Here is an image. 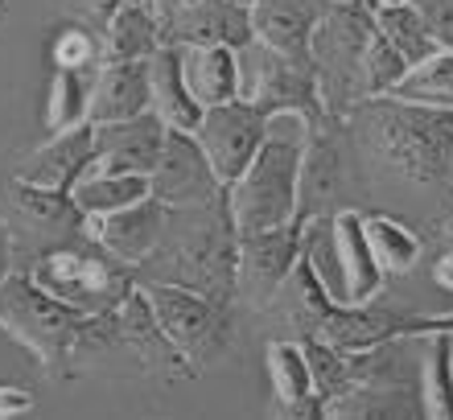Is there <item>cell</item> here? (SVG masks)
<instances>
[{"label":"cell","instance_id":"21","mask_svg":"<svg viewBox=\"0 0 453 420\" xmlns=\"http://www.w3.org/2000/svg\"><path fill=\"white\" fill-rule=\"evenodd\" d=\"M326 4L330 0H251V37L288 58L310 62V37Z\"/></svg>","mask_w":453,"mask_h":420},{"label":"cell","instance_id":"24","mask_svg":"<svg viewBox=\"0 0 453 420\" xmlns=\"http://www.w3.org/2000/svg\"><path fill=\"white\" fill-rule=\"evenodd\" d=\"M190 95L203 108L239 99V50L235 46H178Z\"/></svg>","mask_w":453,"mask_h":420},{"label":"cell","instance_id":"5","mask_svg":"<svg viewBox=\"0 0 453 420\" xmlns=\"http://www.w3.org/2000/svg\"><path fill=\"white\" fill-rule=\"evenodd\" d=\"M412 338H395L383 347L355 350L350 355V384L342 387V396L330 400L326 416L330 420H412L425 416L420 404V379L408 350Z\"/></svg>","mask_w":453,"mask_h":420},{"label":"cell","instance_id":"30","mask_svg":"<svg viewBox=\"0 0 453 420\" xmlns=\"http://www.w3.org/2000/svg\"><path fill=\"white\" fill-rule=\"evenodd\" d=\"M363 223H367L371 252H375V260H380L388 277H404V272H412L420 264L425 240L408 223H400L392 215H363Z\"/></svg>","mask_w":453,"mask_h":420},{"label":"cell","instance_id":"4","mask_svg":"<svg viewBox=\"0 0 453 420\" xmlns=\"http://www.w3.org/2000/svg\"><path fill=\"white\" fill-rule=\"evenodd\" d=\"M310 124L297 116H273V133L251 157V165L226 186V210L239 235L273 231L297 218L301 202V157Z\"/></svg>","mask_w":453,"mask_h":420},{"label":"cell","instance_id":"25","mask_svg":"<svg viewBox=\"0 0 453 420\" xmlns=\"http://www.w3.org/2000/svg\"><path fill=\"white\" fill-rule=\"evenodd\" d=\"M99 37H104V58H153L161 46H169L149 4H119Z\"/></svg>","mask_w":453,"mask_h":420},{"label":"cell","instance_id":"29","mask_svg":"<svg viewBox=\"0 0 453 420\" xmlns=\"http://www.w3.org/2000/svg\"><path fill=\"white\" fill-rule=\"evenodd\" d=\"M74 202L87 218L96 215H111L119 206H132L153 194V178L144 173H87L79 186H74Z\"/></svg>","mask_w":453,"mask_h":420},{"label":"cell","instance_id":"33","mask_svg":"<svg viewBox=\"0 0 453 420\" xmlns=\"http://www.w3.org/2000/svg\"><path fill=\"white\" fill-rule=\"evenodd\" d=\"M412 62L400 54V50L380 34V25H375V34L367 42V54H363V99L371 95H392L395 83L408 74Z\"/></svg>","mask_w":453,"mask_h":420},{"label":"cell","instance_id":"19","mask_svg":"<svg viewBox=\"0 0 453 420\" xmlns=\"http://www.w3.org/2000/svg\"><path fill=\"white\" fill-rule=\"evenodd\" d=\"M96 124H83V128H71V133L50 136L42 149H34L29 157H21V165L12 178L34 181V186H46V190H66L71 194L79 181L91 173L96 165Z\"/></svg>","mask_w":453,"mask_h":420},{"label":"cell","instance_id":"1","mask_svg":"<svg viewBox=\"0 0 453 420\" xmlns=\"http://www.w3.org/2000/svg\"><path fill=\"white\" fill-rule=\"evenodd\" d=\"M0 330L21 342L50 375H74L87 363L104 359L111 347H124L116 334V309H74L21 268H9L0 277Z\"/></svg>","mask_w":453,"mask_h":420},{"label":"cell","instance_id":"32","mask_svg":"<svg viewBox=\"0 0 453 420\" xmlns=\"http://www.w3.org/2000/svg\"><path fill=\"white\" fill-rule=\"evenodd\" d=\"M375 25H380V34L388 37L412 66L425 62L429 54H437V42H433V34L425 29L420 12L412 9V0H408V4H380V9H375Z\"/></svg>","mask_w":453,"mask_h":420},{"label":"cell","instance_id":"36","mask_svg":"<svg viewBox=\"0 0 453 420\" xmlns=\"http://www.w3.org/2000/svg\"><path fill=\"white\" fill-rule=\"evenodd\" d=\"M119 4H124V0H71L74 17H79V21H87L96 34H104V29H108V21L119 12Z\"/></svg>","mask_w":453,"mask_h":420},{"label":"cell","instance_id":"9","mask_svg":"<svg viewBox=\"0 0 453 420\" xmlns=\"http://www.w3.org/2000/svg\"><path fill=\"white\" fill-rule=\"evenodd\" d=\"M37 285L54 293L58 301L83 313H111L119 301L136 288V268L108 264L96 252H74V248H54L29 268Z\"/></svg>","mask_w":453,"mask_h":420},{"label":"cell","instance_id":"41","mask_svg":"<svg viewBox=\"0 0 453 420\" xmlns=\"http://www.w3.org/2000/svg\"><path fill=\"white\" fill-rule=\"evenodd\" d=\"M363 4H367V9H380V0H363Z\"/></svg>","mask_w":453,"mask_h":420},{"label":"cell","instance_id":"40","mask_svg":"<svg viewBox=\"0 0 453 420\" xmlns=\"http://www.w3.org/2000/svg\"><path fill=\"white\" fill-rule=\"evenodd\" d=\"M12 268V256H9V235H4V227H0V277Z\"/></svg>","mask_w":453,"mask_h":420},{"label":"cell","instance_id":"3","mask_svg":"<svg viewBox=\"0 0 453 420\" xmlns=\"http://www.w3.org/2000/svg\"><path fill=\"white\" fill-rule=\"evenodd\" d=\"M144 268H153L157 280L198 288L231 309V301H239V231L226 210V194L206 206L169 210L161 248Z\"/></svg>","mask_w":453,"mask_h":420},{"label":"cell","instance_id":"2","mask_svg":"<svg viewBox=\"0 0 453 420\" xmlns=\"http://www.w3.org/2000/svg\"><path fill=\"white\" fill-rule=\"evenodd\" d=\"M346 128L380 169L417 186H453V111L395 95L358 99Z\"/></svg>","mask_w":453,"mask_h":420},{"label":"cell","instance_id":"6","mask_svg":"<svg viewBox=\"0 0 453 420\" xmlns=\"http://www.w3.org/2000/svg\"><path fill=\"white\" fill-rule=\"evenodd\" d=\"M371 34H375V9H367L363 0H330L322 21L313 25L310 62L330 116L346 120L363 99V54Z\"/></svg>","mask_w":453,"mask_h":420},{"label":"cell","instance_id":"39","mask_svg":"<svg viewBox=\"0 0 453 420\" xmlns=\"http://www.w3.org/2000/svg\"><path fill=\"white\" fill-rule=\"evenodd\" d=\"M433 277H437V285H441L445 293H453V252H441V256H437V264H433Z\"/></svg>","mask_w":453,"mask_h":420},{"label":"cell","instance_id":"43","mask_svg":"<svg viewBox=\"0 0 453 420\" xmlns=\"http://www.w3.org/2000/svg\"><path fill=\"white\" fill-rule=\"evenodd\" d=\"M0 17H4V0H0Z\"/></svg>","mask_w":453,"mask_h":420},{"label":"cell","instance_id":"31","mask_svg":"<svg viewBox=\"0 0 453 420\" xmlns=\"http://www.w3.org/2000/svg\"><path fill=\"white\" fill-rule=\"evenodd\" d=\"M395 99L425 103V108L453 111V50H437L425 62L408 66V74L395 83Z\"/></svg>","mask_w":453,"mask_h":420},{"label":"cell","instance_id":"13","mask_svg":"<svg viewBox=\"0 0 453 420\" xmlns=\"http://www.w3.org/2000/svg\"><path fill=\"white\" fill-rule=\"evenodd\" d=\"M268 133H273V116L264 108H256L251 99H231V103L206 108L203 124L194 128V136L206 149V157H211V165H215L223 186H231L251 165V157L260 153V144L268 141Z\"/></svg>","mask_w":453,"mask_h":420},{"label":"cell","instance_id":"27","mask_svg":"<svg viewBox=\"0 0 453 420\" xmlns=\"http://www.w3.org/2000/svg\"><path fill=\"white\" fill-rule=\"evenodd\" d=\"M420 404H425V420H453V334L449 330L425 338Z\"/></svg>","mask_w":453,"mask_h":420},{"label":"cell","instance_id":"12","mask_svg":"<svg viewBox=\"0 0 453 420\" xmlns=\"http://www.w3.org/2000/svg\"><path fill=\"white\" fill-rule=\"evenodd\" d=\"M301 252H305V223L301 218L273 231L239 235V301H248L256 309H273V301L288 285Z\"/></svg>","mask_w":453,"mask_h":420},{"label":"cell","instance_id":"10","mask_svg":"<svg viewBox=\"0 0 453 420\" xmlns=\"http://www.w3.org/2000/svg\"><path fill=\"white\" fill-rule=\"evenodd\" d=\"M144 293L153 301V313H157V322H161V330L169 334V342L194 367H206L226 347V334H231L226 305L211 301L198 288L173 285V280H144Z\"/></svg>","mask_w":453,"mask_h":420},{"label":"cell","instance_id":"8","mask_svg":"<svg viewBox=\"0 0 453 420\" xmlns=\"http://www.w3.org/2000/svg\"><path fill=\"white\" fill-rule=\"evenodd\" d=\"M239 99H251L268 116H297L310 128L330 116L322 103L313 62L288 58V54L264 46L256 37L239 50Z\"/></svg>","mask_w":453,"mask_h":420},{"label":"cell","instance_id":"15","mask_svg":"<svg viewBox=\"0 0 453 420\" xmlns=\"http://www.w3.org/2000/svg\"><path fill=\"white\" fill-rule=\"evenodd\" d=\"M165 218H169V206L157 202L153 194H149V198H141V202H132V206H119L111 215L87 218V240L99 243L119 264L144 268L149 256L161 248Z\"/></svg>","mask_w":453,"mask_h":420},{"label":"cell","instance_id":"42","mask_svg":"<svg viewBox=\"0 0 453 420\" xmlns=\"http://www.w3.org/2000/svg\"><path fill=\"white\" fill-rule=\"evenodd\" d=\"M380 4H408V0H380Z\"/></svg>","mask_w":453,"mask_h":420},{"label":"cell","instance_id":"28","mask_svg":"<svg viewBox=\"0 0 453 420\" xmlns=\"http://www.w3.org/2000/svg\"><path fill=\"white\" fill-rule=\"evenodd\" d=\"M268 379H273V396L280 404V412L310 400L318 387H313V367L305 359V347L301 338H273L268 342Z\"/></svg>","mask_w":453,"mask_h":420},{"label":"cell","instance_id":"35","mask_svg":"<svg viewBox=\"0 0 453 420\" xmlns=\"http://www.w3.org/2000/svg\"><path fill=\"white\" fill-rule=\"evenodd\" d=\"M412 9L420 12L437 50H453V0H412Z\"/></svg>","mask_w":453,"mask_h":420},{"label":"cell","instance_id":"18","mask_svg":"<svg viewBox=\"0 0 453 420\" xmlns=\"http://www.w3.org/2000/svg\"><path fill=\"white\" fill-rule=\"evenodd\" d=\"M330 240H334V260L342 268V301L346 305H367L380 301L388 272L380 268L367 240V223L355 206H342L330 215Z\"/></svg>","mask_w":453,"mask_h":420},{"label":"cell","instance_id":"26","mask_svg":"<svg viewBox=\"0 0 453 420\" xmlns=\"http://www.w3.org/2000/svg\"><path fill=\"white\" fill-rule=\"evenodd\" d=\"M91 91H96V71H62L54 66L50 79V99H46V133H71L91 124Z\"/></svg>","mask_w":453,"mask_h":420},{"label":"cell","instance_id":"17","mask_svg":"<svg viewBox=\"0 0 453 420\" xmlns=\"http://www.w3.org/2000/svg\"><path fill=\"white\" fill-rule=\"evenodd\" d=\"M169 128L153 111H141L132 120L96 124V165L91 173H144L153 178L161 149H165Z\"/></svg>","mask_w":453,"mask_h":420},{"label":"cell","instance_id":"22","mask_svg":"<svg viewBox=\"0 0 453 420\" xmlns=\"http://www.w3.org/2000/svg\"><path fill=\"white\" fill-rule=\"evenodd\" d=\"M149 111V58H104L91 91V124H116Z\"/></svg>","mask_w":453,"mask_h":420},{"label":"cell","instance_id":"37","mask_svg":"<svg viewBox=\"0 0 453 420\" xmlns=\"http://www.w3.org/2000/svg\"><path fill=\"white\" fill-rule=\"evenodd\" d=\"M34 412V392L21 384H0V420H17Z\"/></svg>","mask_w":453,"mask_h":420},{"label":"cell","instance_id":"11","mask_svg":"<svg viewBox=\"0 0 453 420\" xmlns=\"http://www.w3.org/2000/svg\"><path fill=\"white\" fill-rule=\"evenodd\" d=\"M346 120L342 116H326L313 124L305 136V157H301V202L297 218H318L342 210L346 194H350V144H346Z\"/></svg>","mask_w":453,"mask_h":420},{"label":"cell","instance_id":"14","mask_svg":"<svg viewBox=\"0 0 453 420\" xmlns=\"http://www.w3.org/2000/svg\"><path fill=\"white\" fill-rule=\"evenodd\" d=\"M226 186L219 181L215 165L206 149L198 144L194 133H181V128H169L165 149H161V161L153 169V198L165 202L169 210H181V206H206L223 198Z\"/></svg>","mask_w":453,"mask_h":420},{"label":"cell","instance_id":"34","mask_svg":"<svg viewBox=\"0 0 453 420\" xmlns=\"http://www.w3.org/2000/svg\"><path fill=\"white\" fill-rule=\"evenodd\" d=\"M50 62L62 66V71H99V62H104V37L91 25H66L62 34H54Z\"/></svg>","mask_w":453,"mask_h":420},{"label":"cell","instance_id":"20","mask_svg":"<svg viewBox=\"0 0 453 420\" xmlns=\"http://www.w3.org/2000/svg\"><path fill=\"white\" fill-rule=\"evenodd\" d=\"M169 46H235L251 42V0H190L169 21Z\"/></svg>","mask_w":453,"mask_h":420},{"label":"cell","instance_id":"16","mask_svg":"<svg viewBox=\"0 0 453 420\" xmlns=\"http://www.w3.org/2000/svg\"><path fill=\"white\" fill-rule=\"evenodd\" d=\"M116 334H119V342H124V350H132L136 363L149 367V371L165 375V379H190V375H198V367H194V363L169 342L165 330H161V322H157V313H153V301H149L141 280H136V288L116 305Z\"/></svg>","mask_w":453,"mask_h":420},{"label":"cell","instance_id":"38","mask_svg":"<svg viewBox=\"0 0 453 420\" xmlns=\"http://www.w3.org/2000/svg\"><path fill=\"white\" fill-rule=\"evenodd\" d=\"M144 4L153 9V17L161 21V29H169V21H173V17H178V12L186 9L190 0H144Z\"/></svg>","mask_w":453,"mask_h":420},{"label":"cell","instance_id":"23","mask_svg":"<svg viewBox=\"0 0 453 420\" xmlns=\"http://www.w3.org/2000/svg\"><path fill=\"white\" fill-rule=\"evenodd\" d=\"M149 111H153L165 128H181V133H194V128L203 124L206 108L190 95L178 46H161L153 58H149Z\"/></svg>","mask_w":453,"mask_h":420},{"label":"cell","instance_id":"7","mask_svg":"<svg viewBox=\"0 0 453 420\" xmlns=\"http://www.w3.org/2000/svg\"><path fill=\"white\" fill-rule=\"evenodd\" d=\"M0 227L9 235L12 268L29 272L46 252L66 248L74 235H87V215L79 210L74 194L12 178L0 190Z\"/></svg>","mask_w":453,"mask_h":420}]
</instances>
